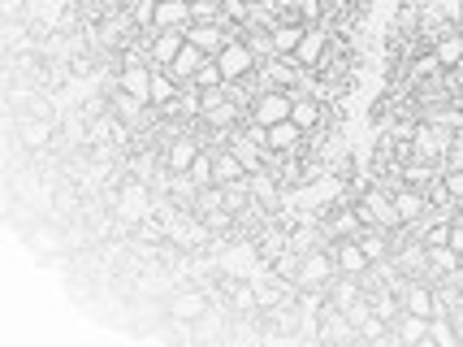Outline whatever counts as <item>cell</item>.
I'll return each mask as SVG.
<instances>
[{
	"label": "cell",
	"mask_w": 463,
	"mask_h": 347,
	"mask_svg": "<svg viewBox=\"0 0 463 347\" xmlns=\"http://www.w3.org/2000/svg\"><path fill=\"white\" fill-rule=\"evenodd\" d=\"M351 205H355V213L364 217V226H382V230H403V217H399V205H394V191L382 183H368L364 191H355L351 196Z\"/></svg>",
	"instance_id": "obj_1"
},
{
	"label": "cell",
	"mask_w": 463,
	"mask_h": 347,
	"mask_svg": "<svg viewBox=\"0 0 463 347\" xmlns=\"http://www.w3.org/2000/svg\"><path fill=\"white\" fill-rule=\"evenodd\" d=\"M334 274H338V261H334L329 244L307 247L299 256V278H295V286H299V291H325V286L334 283Z\"/></svg>",
	"instance_id": "obj_2"
},
{
	"label": "cell",
	"mask_w": 463,
	"mask_h": 347,
	"mask_svg": "<svg viewBox=\"0 0 463 347\" xmlns=\"http://www.w3.org/2000/svg\"><path fill=\"white\" fill-rule=\"evenodd\" d=\"M113 213H118V222H121V226H130V230L147 222V217L156 213V205H152V191H147V183H139V178H135V183H126V187H121V191H118V208H113Z\"/></svg>",
	"instance_id": "obj_3"
},
{
	"label": "cell",
	"mask_w": 463,
	"mask_h": 347,
	"mask_svg": "<svg viewBox=\"0 0 463 347\" xmlns=\"http://www.w3.org/2000/svg\"><path fill=\"white\" fill-rule=\"evenodd\" d=\"M290 109H295V92L269 87V92H260V96L251 101V122L278 126V122H286V118H290Z\"/></svg>",
	"instance_id": "obj_4"
},
{
	"label": "cell",
	"mask_w": 463,
	"mask_h": 347,
	"mask_svg": "<svg viewBox=\"0 0 463 347\" xmlns=\"http://www.w3.org/2000/svg\"><path fill=\"white\" fill-rule=\"evenodd\" d=\"M203 317H208V295L200 286H186V291L169 295V322L174 326H200Z\"/></svg>",
	"instance_id": "obj_5"
},
{
	"label": "cell",
	"mask_w": 463,
	"mask_h": 347,
	"mask_svg": "<svg viewBox=\"0 0 463 347\" xmlns=\"http://www.w3.org/2000/svg\"><path fill=\"white\" fill-rule=\"evenodd\" d=\"M217 62H222V70H225V82H239L260 70V57H256V48L247 40H230L222 53H217Z\"/></svg>",
	"instance_id": "obj_6"
},
{
	"label": "cell",
	"mask_w": 463,
	"mask_h": 347,
	"mask_svg": "<svg viewBox=\"0 0 463 347\" xmlns=\"http://www.w3.org/2000/svg\"><path fill=\"white\" fill-rule=\"evenodd\" d=\"M186 40L195 43L203 57H217L234 35H230V22H191V26H186Z\"/></svg>",
	"instance_id": "obj_7"
},
{
	"label": "cell",
	"mask_w": 463,
	"mask_h": 347,
	"mask_svg": "<svg viewBox=\"0 0 463 347\" xmlns=\"http://www.w3.org/2000/svg\"><path fill=\"white\" fill-rule=\"evenodd\" d=\"M329 48H334V35L325 31V22L321 26H307V35H303V43H299V53H295V62L303 65V70H321V62L329 57Z\"/></svg>",
	"instance_id": "obj_8"
},
{
	"label": "cell",
	"mask_w": 463,
	"mask_h": 347,
	"mask_svg": "<svg viewBox=\"0 0 463 347\" xmlns=\"http://www.w3.org/2000/svg\"><path fill=\"white\" fill-rule=\"evenodd\" d=\"M390 339L403 347H433L429 343V317H416V313H399L394 322H390Z\"/></svg>",
	"instance_id": "obj_9"
},
{
	"label": "cell",
	"mask_w": 463,
	"mask_h": 347,
	"mask_svg": "<svg viewBox=\"0 0 463 347\" xmlns=\"http://www.w3.org/2000/svg\"><path fill=\"white\" fill-rule=\"evenodd\" d=\"M213 157H217V165H213V187H239L251 178V169L239 161L234 148H213Z\"/></svg>",
	"instance_id": "obj_10"
},
{
	"label": "cell",
	"mask_w": 463,
	"mask_h": 347,
	"mask_svg": "<svg viewBox=\"0 0 463 347\" xmlns=\"http://www.w3.org/2000/svg\"><path fill=\"white\" fill-rule=\"evenodd\" d=\"M329 252H334V261H338V269L343 274H368L373 269V261H368V252H364V244L360 239H334L329 244Z\"/></svg>",
	"instance_id": "obj_11"
},
{
	"label": "cell",
	"mask_w": 463,
	"mask_h": 347,
	"mask_svg": "<svg viewBox=\"0 0 463 347\" xmlns=\"http://www.w3.org/2000/svg\"><path fill=\"white\" fill-rule=\"evenodd\" d=\"M147 48H152V65H174L182 48H186V31H147Z\"/></svg>",
	"instance_id": "obj_12"
},
{
	"label": "cell",
	"mask_w": 463,
	"mask_h": 347,
	"mask_svg": "<svg viewBox=\"0 0 463 347\" xmlns=\"http://www.w3.org/2000/svg\"><path fill=\"white\" fill-rule=\"evenodd\" d=\"M191 0H156V26L152 31H186L191 26Z\"/></svg>",
	"instance_id": "obj_13"
},
{
	"label": "cell",
	"mask_w": 463,
	"mask_h": 347,
	"mask_svg": "<svg viewBox=\"0 0 463 347\" xmlns=\"http://www.w3.org/2000/svg\"><path fill=\"white\" fill-rule=\"evenodd\" d=\"M290 118L307 130V135H317L325 122V101L321 96H307V92H295V109H290Z\"/></svg>",
	"instance_id": "obj_14"
},
{
	"label": "cell",
	"mask_w": 463,
	"mask_h": 347,
	"mask_svg": "<svg viewBox=\"0 0 463 347\" xmlns=\"http://www.w3.org/2000/svg\"><path fill=\"white\" fill-rule=\"evenodd\" d=\"M394 205H399V217H403V226L420 222L424 213H429V196H424L420 187H394Z\"/></svg>",
	"instance_id": "obj_15"
},
{
	"label": "cell",
	"mask_w": 463,
	"mask_h": 347,
	"mask_svg": "<svg viewBox=\"0 0 463 347\" xmlns=\"http://www.w3.org/2000/svg\"><path fill=\"white\" fill-rule=\"evenodd\" d=\"M303 35H307V26H303V22H273V26H269L273 53H286V57H295V53H299Z\"/></svg>",
	"instance_id": "obj_16"
},
{
	"label": "cell",
	"mask_w": 463,
	"mask_h": 347,
	"mask_svg": "<svg viewBox=\"0 0 463 347\" xmlns=\"http://www.w3.org/2000/svg\"><path fill=\"white\" fill-rule=\"evenodd\" d=\"M48 140H52V122L48 118H22L18 122V143L26 148V152H40V148H48Z\"/></svg>",
	"instance_id": "obj_17"
},
{
	"label": "cell",
	"mask_w": 463,
	"mask_h": 347,
	"mask_svg": "<svg viewBox=\"0 0 463 347\" xmlns=\"http://www.w3.org/2000/svg\"><path fill=\"white\" fill-rule=\"evenodd\" d=\"M118 87H126V92L139 96V101H152V65H121Z\"/></svg>",
	"instance_id": "obj_18"
},
{
	"label": "cell",
	"mask_w": 463,
	"mask_h": 347,
	"mask_svg": "<svg viewBox=\"0 0 463 347\" xmlns=\"http://www.w3.org/2000/svg\"><path fill=\"white\" fill-rule=\"evenodd\" d=\"M200 65H203V53L186 40V48H182L178 57H174V65H169V74H174L182 87H191V82H195V74H200Z\"/></svg>",
	"instance_id": "obj_19"
},
{
	"label": "cell",
	"mask_w": 463,
	"mask_h": 347,
	"mask_svg": "<svg viewBox=\"0 0 463 347\" xmlns=\"http://www.w3.org/2000/svg\"><path fill=\"white\" fill-rule=\"evenodd\" d=\"M182 96V82L165 70V65H152V104L165 109V104H174Z\"/></svg>",
	"instance_id": "obj_20"
},
{
	"label": "cell",
	"mask_w": 463,
	"mask_h": 347,
	"mask_svg": "<svg viewBox=\"0 0 463 347\" xmlns=\"http://www.w3.org/2000/svg\"><path fill=\"white\" fill-rule=\"evenodd\" d=\"M429 343L433 347H459V326H455V317L450 313H433L429 317Z\"/></svg>",
	"instance_id": "obj_21"
},
{
	"label": "cell",
	"mask_w": 463,
	"mask_h": 347,
	"mask_svg": "<svg viewBox=\"0 0 463 347\" xmlns=\"http://www.w3.org/2000/svg\"><path fill=\"white\" fill-rule=\"evenodd\" d=\"M433 53H438L442 70H455V65H463V31H450V35H442V40L433 43Z\"/></svg>",
	"instance_id": "obj_22"
},
{
	"label": "cell",
	"mask_w": 463,
	"mask_h": 347,
	"mask_svg": "<svg viewBox=\"0 0 463 347\" xmlns=\"http://www.w3.org/2000/svg\"><path fill=\"white\" fill-rule=\"evenodd\" d=\"M191 87H200V92H213V87H225V70L217 57H203L200 65V74H195V82Z\"/></svg>",
	"instance_id": "obj_23"
},
{
	"label": "cell",
	"mask_w": 463,
	"mask_h": 347,
	"mask_svg": "<svg viewBox=\"0 0 463 347\" xmlns=\"http://www.w3.org/2000/svg\"><path fill=\"white\" fill-rule=\"evenodd\" d=\"M213 165H217V157H213V148H203L200 157H195V165H191V169H186V178H191V183L200 187H213Z\"/></svg>",
	"instance_id": "obj_24"
},
{
	"label": "cell",
	"mask_w": 463,
	"mask_h": 347,
	"mask_svg": "<svg viewBox=\"0 0 463 347\" xmlns=\"http://www.w3.org/2000/svg\"><path fill=\"white\" fill-rule=\"evenodd\" d=\"M450 247L463 256V217H455V222H450Z\"/></svg>",
	"instance_id": "obj_25"
},
{
	"label": "cell",
	"mask_w": 463,
	"mask_h": 347,
	"mask_svg": "<svg viewBox=\"0 0 463 347\" xmlns=\"http://www.w3.org/2000/svg\"><path fill=\"white\" fill-rule=\"evenodd\" d=\"M52 244H57V235H48V230H35V252H40V256H43V252H48Z\"/></svg>",
	"instance_id": "obj_26"
},
{
	"label": "cell",
	"mask_w": 463,
	"mask_h": 347,
	"mask_svg": "<svg viewBox=\"0 0 463 347\" xmlns=\"http://www.w3.org/2000/svg\"><path fill=\"white\" fill-rule=\"evenodd\" d=\"M251 5H264V0H251Z\"/></svg>",
	"instance_id": "obj_27"
}]
</instances>
